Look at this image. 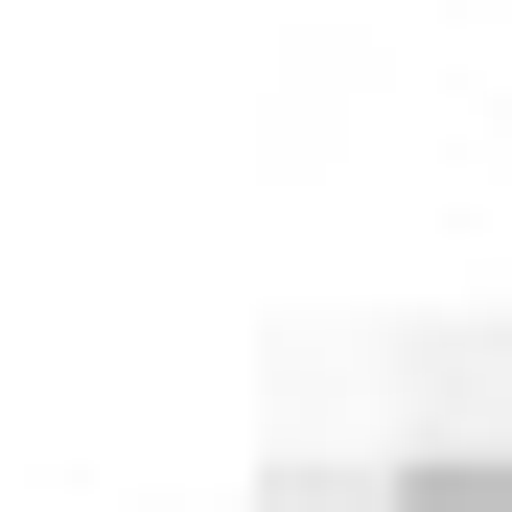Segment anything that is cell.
<instances>
[{"label":"cell","instance_id":"1","mask_svg":"<svg viewBox=\"0 0 512 512\" xmlns=\"http://www.w3.org/2000/svg\"><path fill=\"white\" fill-rule=\"evenodd\" d=\"M396 512H512V466H419V489H396Z\"/></svg>","mask_w":512,"mask_h":512}]
</instances>
